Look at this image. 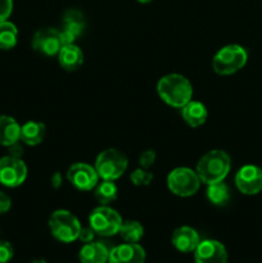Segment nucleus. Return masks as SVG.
Instances as JSON below:
<instances>
[{"label": "nucleus", "instance_id": "19", "mask_svg": "<svg viewBox=\"0 0 262 263\" xmlns=\"http://www.w3.org/2000/svg\"><path fill=\"white\" fill-rule=\"evenodd\" d=\"M21 138V125L10 116H0V145L10 146Z\"/></svg>", "mask_w": 262, "mask_h": 263}, {"label": "nucleus", "instance_id": "9", "mask_svg": "<svg viewBox=\"0 0 262 263\" xmlns=\"http://www.w3.org/2000/svg\"><path fill=\"white\" fill-rule=\"evenodd\" d=\"M32 49L39 54H43L46 57L58 55L59 50L62 49L61 31L53 27L41 28L36 31L35 35L32 36L31 41Z\"/></svg>", "mask_w": 262, "mask_h": 263}, {"label": "nucleus", "instance_id": "29", "mask_svg": "<svg viewBox=\"0 0 262 263\" xmlns=\"http://www.w3.org/2000/svg\"><path fill=\"white\" fill-rule=\"evenodd\" d=\"M95 231L92 230L91 228H82L81 231H80V235H79V240H81L84 244H87V243H91V241H94V238H95Z\"/></svg>", "mask_w": 262, "mask_h": 263}, {"label": "nucleus", "instance_id": "31", "mask_svg": "<svg viewBox=\"0 0 262 263\" xmlns=\"http://www.w3.org/2000/svg\"><path fill=\"white\" fill-rule=\"evenodd\" d=\"M8 151H9V156L17 157V158H21L23 154V149H22V146H21L20 141L15 144H13V145L8 146Z\"/></svg>", "mask_w": 262, "mask_h": 263}, {"label": "nucleus", "instance_id": "21", "mask_svg": "<svg viewBox=\"0 0 262 263\" xmlns=\"http://www.w3.org/2000/svg\"><path fill=\"white\" fill-rule=\"evenodd\" d=\"M117 194L118 187L115 181L103 180L102 182H98V185L95 186V199L100 205H109L110 203L117 199Z\"/></svg>", "mask_w": 262, "mask_h": 263}, {"label": "nucleus", "instance_id": "22", "mask_svg": "<svg viewBox=\"0 0 262 263\" xmlns=\"http://www.w3.org/2000/svg\"><path fill=\"white\" fill-rule=\"evenodd\" d=\"M118 234L125 243L138 244L144 236V228L139 221H123Z\"/></svg>", "mask_w": 262, "mask_h": 263}, {"label": "nucleus", "instance_id": "14", "mask_svg": "<svg viewBox=\"0 0 262 263\" xmlns=\"http://www.w3.org/2000/svg\"><path fill=\"white\" fill-rule=\"evenodd\" d=\"M146 253L139 244L125 243L109 251L108 263H145Z\"/></svg>", "mask_w": 262, "mask_h": 263}, {"label": "nucleus", "instance_id": "34", "mask_svg": "<svg viewBox=\"0 0 262 263\" xmlns=\"http://www.w3.org/2000/svg\"><path fill=\"white\" fill-rule=\"evenodd\" d=\"M139 3H141V4H148V3H151L152 0H138Z\"/></svg>", "mask_w": 262, "mask_h": 263}, {"label": "nucleus", "instance_id": "5", "mask_svg": "<svg viewBox=\"0 0 262 263\" xmlns=\"http://www.w3.org/2000/svg\"><path fill=\"white\" fill-rule=\"evenodd\" d=\"M128 166L127 157L118 149L109 148L100 152L95 159V170L102 180L116 181L126 172Z\"/></svg>", "mask_w": 262, "mask_h": 263}, {"label": "nucleus", "instance_id": "33", "mask_svg": "<svg viewBox=\"0 0 262 263\" xmlns=\"http://www.w3.org/2000/svg\"><path fill=\"white\" fill-rule=\"evenodd\" d=\"M31 263H48V262H46L45 259L41 258V259H35V261H32Z\"/></svg>", "mask_w": 262, "mask_h": 263}, {"label": "nucleus", "instance_id": "7", "mask_svg": "<svg viewBox=\"0 0 262 263\" xmlns=\"http://www.w3.org/2000/svg\"><path fill=\"white\" fill-rule=\"evenodd\" d=\"M122 217L115 208L109 205H99L94 208L89 216L90 228L99 236H113L118 234L122 226Z\"/></svg>", "mask_w": 262, "mask_h": 263}, {"label": "nucleus", "instance_id": "30", "mask_svg": "<svg viewBox=\"0 0 262 263\" xmlns=\"http://www.w3.org/2000/svg\"><path fill=\"white\" fill-rule=\"evenodd\" d=\"M12 207V199L4 192H0V215H4Z\"/></svg>", "mask_w": 262, "mask_h": 263}, {"label": "nucleus", "instance_id": "23", "mask_svg": "<svg viewBox=\"0 0 262 263\" xmlns=\"http://www.w3.org/2000/svg\"><path fill=\"white\" fill-rule=\"evenodd\" d=\"M207 199L213 205L222 207L230 200V189L223 181L207 185Z\"/></svg>", "mask_w": 262, "mask_h": 263}, {"label": "nucleus", "instance_id": "2", "mask_svg": "<svg viewBox=\"0 0 262 263\" xmlns=\"http://www.w3.org/2000/svg\"><path fill=\"white\" fill-rule=\"evenodd\" d=\"M231 168V159L225 151L213 149L207 152L197 163L198 176L205 185L221 182L226 179Z\"/></svg>", "mask_w": 262, "mask_h": 263}, {"label": "nucleus", "instance_id": "6", "mask_svg": "<svg viewBox=\"0 0 262 263\" xmlns=\"http://www.w3.org/2000/svg\"><path fill=\"white\" fill-rule=\"evenodd\" d=\"M200 181L197 171L189 167H177L167 176V187L174 195L180 198H189L197 194Z\"/></svg>", "mask_w": 262, "mask_h": 263}, {"label": "nucleus", "instance_id": "18", "mask_svg": "<svg viewBox=\"0 0 262 263\" xmlns=\"http://www.w3.org/2000/svg\"><path fill=\"white\" fill-rule=\"evenodd\" d=\"M109 249L100 241L87 243L80 249L79 259L81 263H108Z\"/></svg>", "mask_w": 262, "mask_h": 263}, {"label": "nucleus", "instance_id": "12", "mask_svg": "<svg viewBox=\"0 0 262 263\" xmlns=\"http://www.w3.org/2000/svg\"><path fill=\"white\" fill-rule=\"evenodd\" d=\"M195 263H228L229 256L225 246L213 239L200 240L194 252Z\"/></svg>", "mask_w": 262, "mask_h": 263}, {"label": "nucleus", "instance_id": "20", "mask_svg": "<svg viewBox=\"0 0 262 263\" xmlns=\"http://www.w3.org/2000/svg\"><path fill=\"white\" fill-rule=\"evenodd\" d=\"M46 135V127L39 121H27L21 126L20 140L28 146H36L43 143Z\"/></svg>", "mask_w": 262, "mask_h": 263}, {"label": "nucleus", "instance_id": "25", "mask_svg": "<svg viewBox=\"0 0 262 263\" xmlns=\"http://www.w3.org/2000/svg\"><path fill=\"white\" fill-rule=\"evenodd\" d=\"M130 180L135 186H148L153 181V174L149 170H144L140 167L131 172Z\"/></svg>", "mask_w": 262, "mask_h": 263}, {"label": "nucleus", "instance_id": "4", "mask_svg": "<svg viewBox=\"0 0 262 263\" xmlns=\"http://www.w3.org/2000/svg\"><path fill=\"white\" fill-rule=\"evenodd\" d=\"M49 229L54 238L62 243H73L79 239L82 226L79 218L67 210H57L48 221Z\"/></svg>", "mask_w": 262, "mask_h": 263}, {"label": "nucleus", "instance_id": "11", "mask_svg": "<svg viewBox=\"0 0 262 263\" xmlns=\"http://www.w3.org/2000/svg\"><path fill=\"white\" fill-rule=\"evenodd\" d=\"M235 185L241 194H258L262 190V170L253 164L243 166L236 172Z\"/></svg>", "mask_w": 262, "mask_h": 263}, {"label": "nucleus", "instance_id": "10", "mask_svg": "<svg viewBox=\"0 0 262 263\" xmlns=\"http://www.w3.org/2000/svg\"><path fill=\"white\" fill-rule=\"evenodd\" d=\"M67 179L77 190L81 192H90L95 189L99 182V176L95 167L84 162L72 164L67 171Z\"/></svg>", "mask_w": 262, "mask_h": 263}, {"label": "nucleus", "instance_id": "28", "mask_svg": "<svg viewBox=\"0 0 262 263\" xmlns=\"http://www.w3.org/2000/svg\"><path fill=\"white\" fill-rule=\"evenodd\" d=\"M13 12V0H0V22L8 21Z\"/></svg>", "mask_w": 262, "mask_h": 263}, {"label": "nucleus", "instance_id": "26", "mask_svg": "<svg viewBox=\"0 0 262 263\" xmlns=\"http://www.w3.org/2000/svg\"><path fill=\"white\" fill-rule=\"evenodd\" d=\"M157 158V154L153 149H146V151L141 152L140 157H139V164L141 168L149 170L154 164Z\"/></svg>", "mask_w": 262, "mask_h": 263}, {"label": "nucleus", "instance_id": "13", "mask_svg": "<svg viewBox=\"0 0 262 263\" xmlns=\"http://www.w3.org/2000/svg\"><path fill=\"white\" fill-rule=\"evenodd\" d=\"M85 30V18L80 10L69 9L63 15V25H62L61 39L63 45L74 44L79 36L82 35Z\"/></svg>", "mask_w": 262, "mask_h": 263}, {"label": "nucleus", "instance_id": "17", "mask_svg": "<svg viewBox=\"0 0 262 263\" xmlns=\"http://www.w3.org/2000/svg\"><path fill=\"white\" fill-rule=\"evenodd\" d=\"M181 116L185 123L190 127H200L207 121L208 110L203 103L192 99L181 108Z\"/></svg>", "mask_w": 262, "mask_h": 263}, {"label": "nucleus", "instance_id": "24", "mask_svg": "<svg viewBox=\"0 0 262 263\" xmlns=\"http://www.w3.org/2000/svg\"><path fill=\"white\" fill-rule=\"evenodd\" d=\"M18 43V28L10 21L0 22V49L10 50Z\"/></svg>", "mask_w": 262, "mask_h": 263}, {"label": "nucleus", "instance_id": "8", "mask_svg": "<svg viewBox=\"0 0 262 263\" xmlns=\"http://www.w3.org/2000/svg\"><path fill=\"white\" fill-rule=\"evenodd\" d=\"M27 166L21 158L9 154L0 158V184L4 186H21L27 179Z\"/></svg>", "mask_w": 262, "mask_h": 263}, {"label": "nucleus", "instance_id": "27", "mask_svg": "<svg viewBox=\"0 0 262 263\" xmlns=\"http://www.w3.org/2000/svg\"><path fill=\"white\" fill-rule=\"evenodd\" d=\"M14 256V249L9 241L0 240V263H8L12 261Z\"/></svg>", "mask_w": 262, "mask_h": 263}, {"label": "nucleus", "instance_id": "3", "mask_svg": "<svg viewBox=\"0 0 262 263\" xmlns=\"http://www.w3.org/2000/svg\"><path fill=\"white\" fill-rule=\"evenodd\" d=\"M248 61V53L238 44L225 45L213 55L212 69L220 76H230L240 71Z\"/></svg>", "mask_w": 262, "mask_h": 263}, {"label": "nucleus", "instance_id": "15", "mask_svg": "<svg viewBox=\"0 0 262 263\" xmlns=\"http://www.w3.org/2000/svg\"><path fill=\"white\" fill-rule=\"evenodd\" d=\"M171 243L181 253H193L199 246L200 238L197 230L190 226H180L172 233Z\"/></svg>", "mask_w": 262, "mask_h": 263}, {"label": "nucleus", "instance_id": "32", "mask_svg": "<svg viewBox=\"0 0 262 263\" xmlns=\"http://www.w3.org/2000/svg\"><path fill=\"white\" fill-rule=\"evenodd\" d=\"M51 186L54 189H58V187L62 186V175L59 172H55V174L51 175Z\"/></svg>", "mask_w": 262, "mask_h": 263}, {"label": "nucleus", "instance_id": "16", "mask_svg": "<svg viewBox=\"0 0 262 263\" xmlns=\"http://www.w3.org/2000/svg\"><path fill=\"white\" fill-rule=\"evenodd\" d=\"M59 66L67 72H74L81 68L84 63V53L76 44L63 45L58 53Z\"/></svg>", "mask_w": 262, "mask_h": 263}, {"label": "nucleus", "instance_id": "1", "mask_svg": "<svg viewBox=\"0 0 262 263\" xmlns=\"http://www.w3.org/2000/svg\"><path fill=\"white\" fill-rule=\"evenodd\" d=\"M157 92L167 105L182 108L193 99V85L182 74L170 73L159 79Z\"/></svg>", "mask_w": 262, "mask_h": 263}]
</instances>
